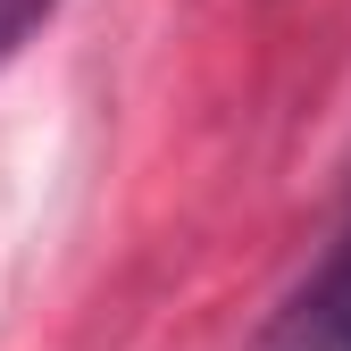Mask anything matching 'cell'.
<instances>
[{
    "label": "cell",
    "mask_w": 351,
    "mask_h": 351,
    "mask_svg": "<svg viewBox=\"0 0 351 351\" xmlns=\"http://www.w3.org/2000/svg\"><path fill=\"white\" fill-rule=\"evenodd\" d=\"M268 351H351V243L326 259V276L293 301V318L276 326Z\"/></svg>",
    "instance_id": "obj_1"
},
{
    "label": "cell",
    "mask_w": 351,
    "mask_h": 351,
    "mask_svg": "<svg viewBox=\"0 0 351 351\" xmlns=\"http://www.w3.org/2000/svg\"><path fill=\"white\" fill-rule=\"evenodd\" d=\"M51 9H59V0H0V67H9L25 42H34V25L51 17Z\"/></svg>",
    "instance_id": "obj_2"
}]
</instances>
